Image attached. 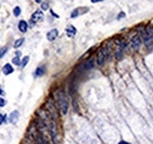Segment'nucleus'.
<instances>
[{"label": "nucleus", "instance_id": "1", "mask_svg": "<svg viewBox=\"0 0 153 144\" xmlns=\"http://www.w3.org/2000/svg\"><path fill=\"white\" fill-rule=\"evenodd\" d=\"M54 98H56V105L57 109L62 113V115H66L68 111V99L67 96L65 95L62 90H57L56 93H54Z\"/></svg>", "mask_w": 153, "mask_h": 144}, {"label": "nucleus", "instance_id": "2", "mask_svg": "<svg viewBox=\"0 0 153 144\" xmlns=\"http://www.w3.org/2000/svg\"><path fill=\"white\" fill-rule=\"evenodd\" d=\"M111 56H112V50H111V46L110 45H105L103 47H100L97 52V57H95V61L99 66H103V65L108 61L111 59Z\"/></svg>", "mask_w": 153, "mask_h": 144}, {"label": "nucleus", "instance_id": "3", "mask_svg": "<svg viewBox=\"0 0 153 144\" xmlns=\"http://www.w3.org/2000/svg\"><path fill=\"white\" fill-rule=\"evenodd\" d=\"M48 128V132L51 136L53 144H58L59 143V131H58V124L54 119H51V122L47 124Z\"/></svg>", "mask_w": 153, "mask_h": 144}, {"label": "nucleus", "instance_id": "4", "mask_svg": "<svg viewBox=\"0 0 153 144\" xmlns=\"http://www.w3.org/2000/svg\"><path fill=\"white\" fill-rule=\"evenodd\" d=\"M143 40H144L145 46H146L148 50H152V48H153V27H147V29L144 31Z\"/></svg>", "mask_w": 153, "mask_h": 144}, {"label": "nucleus", "instance_id": "5", "mask_svg": "<svg viewBox=\"0 0 153 144\" xmlns=\"http://www.w3.org/2000/svg\"><path fill=\"white\" fill-rule=\"evenodd\" d=\"M45 110L49 113V116H51V118L52 119H54V121H57V118H58V109H57V105H56V103L52 100V99H48L47 102H46V104H45Z\"/></svg>", "mask_w": 153, "mask_h": 144}, {"label": "nucleus", "instance_id": "6", "mask_svg": "<svg viewBox=\"0 0 153 144\" xmlns=\"http://www.w3.org/2000/svg\"><path fill=\"white\" fill-rule=\"evenodd\" d=\"M143 44H144L143 34H140V33L133 35L132 39H131V42H130V46H131V48H132V50H135V51H138L140 47H141Z\"/></svg>", "mask_w": 153, "mask_h": 144}, {"label": "nucleus", "instance_id": "7", "mask_svg": "<svg viewBox=\"0 0 153 144\" xmlns=\"http://www.w3.org/2000/svg\"><path fill=\"white\" fill-rule=\"evenodd\" d=\"M31 19H32L33 23H39V21H41V20L44 19V12H43L41 10L35 11V12L33 13V14H32Z\"/></svg>", "mask_w": 153, "mask_h": 144}, {"label": "nucleus", "instance_id": "8", "mask_svg": "<svg viewBox=\"0 0 153 144\" xmlns=\"http://www.w3.org/2000/svg\"><path fill=\"white\" fill-rule=\"evenodd\" d=\"M19 117H20L19 111H18V110H14V111H12L11 115L8 116V121H9V123H12V124H16V123L19 121Z\"/></svg>", "mask_w": 153, "mask_h": 144}, {"label": "nucleus", "instance_id": "9", "mask_svg": "<svg viewBox=\"0 0 153 144\" xmlns=\"http://www.w3.org/2000/svg\"><path fill=\"white\" fill-rule=\"evenodd\" d=\"M58 34H59V31H58L57 29H52L51 31H48L47 34H46L47 40H48V42H53V40H56L57 37H58Z\"/></svg>", "mask_w": 153, "mask_h": 144}, {"label": "nucleus", "instance_id": "10", "mask_svg": "<svg viewBox=\"0 0 153 144\" xmlns=\"http://www.w3.org/2000/svg\"><path fill=\"white\" fill-rule=\"evenodd\" d=\"M18 29H19V31H20V32H22V33L27 32V30H28V24H27V21H25V20H20V21H19V24H18Z\"/></svg>", "mask_w": 153, "mask_h": 144}, {"label": "nucleus", "instance_id": "11", "mask_svg": "<svg viewBox=\"0 0 153 144\" xmlns=\"http://www.w3.org/2000/svg\"><path fill=\"white\" fill-rule=\"evenodd\" d=\"M34 144H49V143H48V141L46 139L45 136H43V135H40V134H38L37 137H35Z\"/></svg>", "mask_w": 153, "mask_h": 144}, {"label": "nucleus", "instance_id": "12", "mask_svg": "<svg viewBox=\"0 0 153 144\" xmlns=\"http://www.w3.org/2000/svg\"><path fill=\"white\" fill-rule=\"evenodd\" d=\"M66 34H67V37L73 38L76 34V29L74 27L73 25H68L67 27H66Z\"/></svg>", "mask_w": 153, "mask_h": 144}, {"label": "nucleus", "instance_id": "13", "mask_svg": "<svg viewBox=\"0 0 153 144\" xmlns=\"http://www.w3.org/2000/svg\"><path fill=\"white\" fill-rule=\"evenodd\" d=\"M94 68V59L93 58H90L87 59L85 63H84V69L85 70H91Z\"/></svg>", "mask_w": 153, "mask_h": 144}, {"label": "nucleus", "instance_id": "14", "mask_svg": "<svg viewBox=\"0 0 153 144\" xmlns=\"http://www.w3.org/2000/svg\"><path fill=\"white\" fill-rule=\"evenodd\" d=\"M14 71V69H13V66H12L11 64H5L4 66H3V72H4V74H11L12 72Z\"/></svg>", "mask_w": 153, "mask_h": 144}, {"label": "nucleus", "instance_id": "15", "mask_svg": "<svg viewBox=\"0 0 153 144\" xmlns=\"http://www.w3.org/2000/svg\"><path fill=\"white\" fill-rule=\"evenodd\" d=\"M45 72H46L45 66H39V68H38V69L35 70L34 76H35V77H41V76H44V74H45Z\"/></svg>", "mask_w": 153, "mask_h": 144}, {"label": "nucleus", "instance_id": "16", "mask_svg": "<svg viewBox=\"0 0 153 144\" xmlns=\"http://www.w3.org/2000/svg\"><path fill=\"white\" fill-rule=\"evenodd\" d=\"M24 40H25L24 38H19V39H17V40L14 42V44H13L14 48H18V47H20V46L24 44Z\"/></svg>", "mask_w": 153, "mask_h": 144}, {"label": "nucleus", "instance_id": "17", "mask_svg": "<svg viewBox=\"0 0 153 144\" xmlns=\"http://www.w3.org/2000/svg\"><path fill=\"white\" fill-rule=\"evenodd\" d=\"M28 60H30V57L28 56H26V57H24L22 59H21V63H20V66L24 69L25 66L27 65V63H28Z\"/></svg>", "mask_w": 153, "mask_h": 144}, {"label": "nucleus", "instance_id": "18", "mask_svg": "<svg viewBox=\"0 0 153 144\" xmlns=\"http://www.w3.org/2000/svg\"><path fill=\"white\" fill-rule=\"evenodd\" d=\"M81 10H83V8H75V10L71 13V18H76V17L80 14V11H81Z\"/></svg>", "mask_w": 153, "mask_h": 144}, {"label": "nucleus", "instance_id": "19", "mask_svg": "<svg viewBox=\"0 0 153 144\" xmlns=\"http://www.w3.org/2000/svg\"><path fill=\"white\" fill-rule=\"evenodd\" d=\"M12 63H13L14 65H17V66H20V63H21V60H20L19 56H16V57H13V59H12Z\"/></svg>", "mask_w": 153, "mask_h": 144}, {"label": "nucleus", "instance_id": "20", "mask_svg": "<svg viewBox=\"0 0 153 144\" xmlns=\"http://www.w3.org/2000/svg\"><path fill=\"white\" fill-rule=\"evenodd\" d=\"M6 53H7V47H6V46L0 47V59H1Z\"/></svg>", "mask_w": 153, "mask_h": 144}, {"label": "nucleus", "instance_id": "21", "mask_svg": "<svg viewBox=\"0 0 153 144\" xmlns=\"http://www.w3.org/2000/svg\"><path fill=\"white\" fill-rule=\"evenodd\" d=\"M7 122V116L6 115H0V125H3L4 123H6Z\"/></svg>", "mask_w": 153, "mask_h": 144}, {"label": "nucleus", "instance_id": "22", "mask_svg": "<svg viewBox=\"0 0 153 144\" xmlns=\"http://www.w3.org/2000/svg\"><path fill=\"white\" fill-rule=\"evenodd\" d=\"M20 13H21L20 7H19V6L14 7V10H13V14H14V17H19V16H20Z\"/></svg>", "mask_w": 153, "mask_h": 144}, {"label": "nucleus", "instance_id": "23", "mask_svg": "<svg viewBox=\"0 0 153 144\" xmlns=\"http://www.w3.org/2000/svg\"><path fill=\"white\" fill-rule=\"evenodd\" d=\"M5 105H6V100L3 97H0V108H4Z\"/></svg>", "mask_w": 153, "mask_h": 144}, {"label": "nucleus", "instance_id": "24", "mask_svg": "<svg viewBox=\"0 0 153 144\" xmlns=\"http://www.w3.org/2000/svg\"><path fill=\"white\" fill-rule=\"evenodd\" d=\"M48 8V3H43L41 4V11H46Z\"/></svg>", "mask_w": 153, "mask_h": 144}, {"label": "nucleus", "instance_id": "25", "mask_svg": "<svg viewBox=\"0 0 153 144\" xmlns=\"http://www.w3.org/2000/svg\"><path fill=\"white\" fill-rule=\"evenodd\" d=\"M100 1H103V0H91V3H93V4H97V3H100Z\"/></svg>", "mask_w": 153, "mask_h": 144}, {"label": "nucleus", "instance_id": "26", "mask_svg": "<svg viewBox=\"0 0 153 144\" xmlns=\"http://www.w3.org/2000/svg\"><path fill=\"white\" fill-rule=\"evenodd\" d=\"M125 17V13H120V14L118 16V19H120V18H124Z\"/></svg>", "mask_w": 153, "mask_h": 144}, {"label": "nucleus", "instance_id": "27", "mask_svg": "<svg viewBox=\"0 0 153 144\" xmlns=\"http://www.w3.org/2000/svg\"><path fill=\"white\" fill-rule=\"evenodd\" d=\"M119 144H130V143H127V142H125V141H120Z\"/></svg>", "mask_w": 153, "mask_h": 144}, {"label": "nucleus", "instance_id": "28", "mask_svg": "<svg viewBox=\"0 0 153 144\" xmlns=\"http://www.w3.org/2000/svg\"><path fill=\"white\" fill-rule=\"evenodd\" d=\"M0 95H3V96H5V92H4V91H3L1 89H0Z\"/></svg>", "mask_w": 153, "mask_h": 144}, {"label": "nucleus", "instance_id": "29", "mask_svg": "<svg viewBox=\"0 0 153 144\" xmlns=\"http://www.w3.org/2000/svg\"><path fill=\"white\" fill-rule=\"evenodd\" d=\"M35 1H37V3H41V0H35Z\"/></svg>", "mask_w": 153, "mask_h": 144}]
</instances>
